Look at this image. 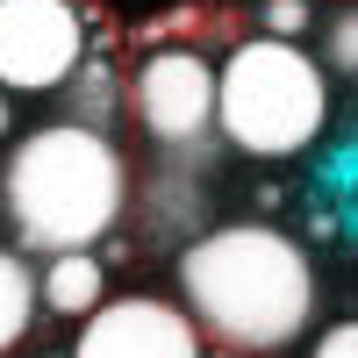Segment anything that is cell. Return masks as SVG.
Returning <instances> with one entry per match:
<instances>
[{"instance_id":"ba28073f","label":"cell","mask_w":358,"mask_h":358,"mask_svg":"<svg viewBox=\"0 0 358 358\" xmlns=\"http://www.w3.org/2000/svg\"><path fill=\"white\" fill-rule=\"evenodd\" d=\"M43 315V287L36 273H29V258L0 244V358H8L22 337H29V322Z\"/></svg>"},{"instance_id":"7a4b0ae2","label":"cell","mask_w":358,"mask_h":358,"mask_svg":"<svg viewBox=\"0 0 358 358\" xmlns=\"http://www.w3.org/2000/svg\"><path fill=\"white\" fill-rule=\"evenodd\" d=\"M0 208L22 251H94L129 208V158L94 122H43L0 165Z\"/></svg>"},{"instance_id":"7c38bea8","label":"cell","mask_w":358,"mask_h":358,"mask_svg":"<svg viewBox=\"0 0 358 358\" xmlns=\"http://www.w3.org/2000/svg\"><path fill=\"white\" fill-rule=\"evenodd\" d=\"M308 358H358V315L330 322V330L315 337V351H308Z\"/></svg>"},{"instance_id":"4fadbf2b","label":"cell","mask_w":358,"mask_h":358,"mask_svg":"<svg viewBox=\"0 0 358 358\" xmlns=\"http://www.w3.org/2000/svg\"><path fill=\"white\" fill-rule=\"evenodd\" d=\"M8 129H15V94L0 86V136H8Z\"/></svg>"},{"instance_id":"6da1fadb","label":"cell","mask_w":358,"mask_h":358,"mask_svg":"<svg viewBox=\"0 0 358 358\" xmlns=\"http://www.w3.org/2000/svg\"><path fill=\"white\" fill-rule=\"evenodd\" d=\"M179 301L208 344L273 358L315 322V258L273 222H215L179 244Z\"/></svg>"},{"instance_id":"8992f818","label":"cell","mask_w":358,"mask_h":358,"mask_svg":"<svg viewBox=\"0 0 358 358\" xmlns=\"http://www.w3.org/2000/svg\"><path fill=\"white\" fill-rule=\"evenodd\" d=\"M72 358H208L201 322L187 301H158V294H108V301L79 322Z\"/></svg>"},{"instance_id":"3957f363","label":"cell","mask_w":358,"mask_h":358,"mask_svg":"<svg viewBox=\"0 0 358 358\" xmlns=\"http://www.w3.org/2000/svg\"><path fill=\"white\" fill-rule=\"evenodd\" d=\"M330 122V65L301 50V36H244L222 57L215 136L244 158H294Z\"/></svg>"},{"instance_id":"277c9868","label":"cell","mask_w":358,"mask_h":358,"mask_svg":"<svg viewBox=\"0 0 358 358\" xmlns=\"http://www.w3.org/2000/svg\"><path fill=\"white\" fill-rule=\"evenodd\" d=\"M215 108H222V65L194 43H151L129 72V115L158 151L187 158L215 136Z\"/></svg>"},{"instance_id":"5b68a950","label":"cell","mask_w":358,"mask_h":358,"mask_svg":"<svg viewBox=\"0 0 358 358\" xmlns=\"http://www.w3.org/2000/svg\"><path fill=\"white\" fill-rule=\"evenodd\" d=\"M86 65L79 0H0V86L8 94H65Z\"/></svg>"},{"instance_id":"52a82bcc","label":"cell","mask_w":358,"mask_h":358,"mask_svg":"<svg viewBox=\"0 0 358 358\" xmlns=\"http://www.w3.org/2000/svg\"><path fill=\"white\" fill-rule=\"evenodd\" d=\"M36 287H43V315L86 322V315L108 301V265L94 251H50L43 273H36Z\"/></svg>"},{"instance_id":"9c48e42d","label":"cell","mask_w":358,"mask_h":358,"mask_svg":"<svg viewBox=\"0 0 358 358\" xmlns=\"http://www.w3.org/2000/svg\"><path fill=\"white\" fill-rule=\"evenodd\" d=\"M72 122H94V129H108L115 122V108H129V79H115L108 72V57H86V65L72 72Z\"/></svg>"},{"instance_id":"8fae6325","label":"cell","mask_w":358,"mask_h":358,"mask_svg":"<svg viewBox=\"0 0 358 358\" xmlns=\"http://www.w3.org/2000/svg\"><path fill=\"white\" fill-rule=\"evenodd\" d=\"M258 29L265 36H301V29H315V0H258Z\"/></svg>"},{"instance_id":"30bf717a","label":"cell","mask_w":358,"mask_h":358,"mask_svg":"<svg viewBox=\"0 0 358 358\" xmlns=\"http://www.w3.org/2000/svg\"><path fill=\"white\" fill-rule=\"evenodd\" d=\"M322 65L358 79V0H344V8L322 15Z\"/></svg>"}]
</instances>
